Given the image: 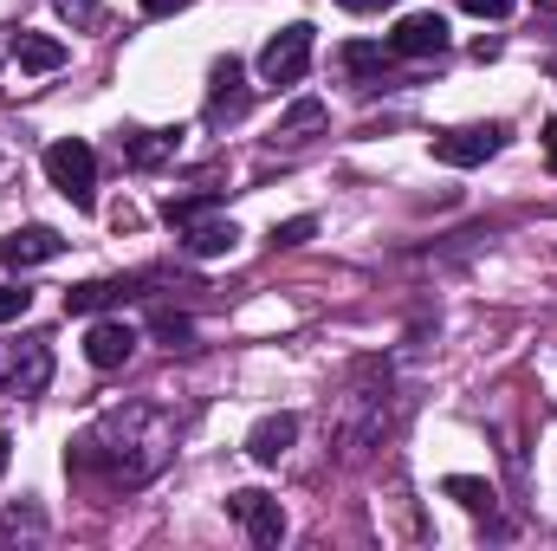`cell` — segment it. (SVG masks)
Returning <instances> with one entry per match:
<instances>
[{"mask_svg": "<svg viewBox=\"0 0 557 551\" xmlns=\"http://www.w3.org/2000/svg\"><path fill=\"white\" fill-rule=\"evenodd\" d=\"M46 175H52V188H59L72 208H91V201H98V156H91L85 137L52 143V149H46Z\"/></svg>", "mask_w": 557, "mask_h": 551, "instance_id": "1", "label": "cell"}, {"mask_svg": "<svg viewBox=\"0 0 557 551\" xmlns=\"http://www.w3.org/2000/svg\"><path fill=\"white\" fill-rule=\"evenodd\" d=\"M46 383H52V351L39 338L0 344V396H39Z\"/></svg>", "mask_w": 557, "mask_h": 551, "instance_id": "2", "label": "cell"}, {"mask_svg": "<svg viewBox=\"0 0 557 551\" xmlns=\"http://www.w3.org/2000/svg\"><path fill=\"white\" fill-rule=\"evenodd\" d=\"M499 143H506L499 124H460V131H441V137H434V156H441L447 169H473V162L499 156Z\"/></svg>", "mask_w": 557, "mask_h": 551, "instance_id": "3", "label": "cell"}, {"mask_svg": "<svg viewBox=\"0 0 557 551\" xmlns=\"http://www.w3.org/2000/svg\"><path fill=\"white\" fill-rule=\"evenodd\" d=\"M305 65H311V26H285V33L267 39V52H260V78H273V85L305 78Z\"/></svg>", "mask_w": 557, "mask_h": 551, "instance_id": "4", "label": "cell"}, {"mask_svg": "<svg viewBox=\"0 0 557 551\" xmlns=\"http://www.w3.org/2000/svg\"><path fill=\"white\" fill-rule=\"evenodd\" d=\"M389 52H396V59H434V52H447V20H441V13H409V20L389 33Z\"/></svg>", "mask_w": 557, "mask_h": 551, "instance_id": "5", "label": "cell"}, {"mask_svg": "<svg viewBox=\"0 0 557 551\" xmlns=\"http://www.w3.org/2000/svg\"><path fill=\"white\" fill-rule=\"evenodd\" d=\"M234 519L247 526V539H253V546H278V539H285V513H278L273 493H260V487L234 493Z\"/></svg>", "mask_w": 557, "mask_h": 551, "instance_id": "6", "label": "cell"}, {"mask_svg": "<svg viewBox=\"0 0 557 551\" xmlns=\"http://www.w3.org/2000/svg\"><path fill=\"white\" fill-rule=\"evenodd\" d=\"M59 254H65V234H59V228H20V234L0 241V260H7V267H46V260H59Z\"/></svg>", "mask_w": 557, "mask_h": 551, "instance_id": "7", "label": "cell"}, {"mask_svg": "<svg viewBox=\"0 0 557 551\" xmlns=\"http://www.w3.org/2000/svg\"><path fill=\"white\" fill-rule=\"evenodd\" d=\"M208 85H214L208 91V124H227V118L247 111V72H240V59H221Z\"/></svg>", "mask_w": 557, "mask_h": 551, "instance_id": "8", "label": "cell"}, {"mask_svg": "<svg viewBox=\"0 0 557 551\" xmlns=\"http://www.w3.org/2000/svg\"><path fill=\"white\" fill-rule=\"evenodd\" d=\"M131 351H137V331H131L124 318H104V325H91V338H85V357H91L98 370L131 364Z\"/></svg>", "mask_w": 557, "mask_h": 551, "instance_id": "9", "label": "cell"}, {"mask_svg": "<svg viewBox=\"0 0 557 551\" xmlns=\"http://www.w3.org/2000/svg\"><path fill=\"white\" fill-rule=\"evenodd\" d=\"M137 292V279H91V285H72L65 292V318H91V311H104V305H117V298H131Z\"/></svg>", "mask_w": 557, "mask_h": 551, "instance_id": "10", "label": "cell"}, {"mask_svg": "<svg viewBox=\"0 0 557 551\" xmlns=\"http://www.w3.org/2000/svg\"><path fill=\"white\" fill-rule=\"evenodd\" d=\"M292 441H298V415H267V421H253V434H247V454H253L260 467H273Z\"/></svg>", "mask_w": 557, "mask_h": 551, "instance_id": "11", "label": "cell"}, {"mask_svg": "<svg viewBox=\"0 0 557 551\" xmlns=\"http://www.w3.org/2000/svg\"><path fill=\"white\" fill-rule=\"evenodd\" d=\"M182 241H188V254L214 260V254H234V247H240V228H234V221H188Z\"/></svg>", "mask_w": 557, "mask_h": 551, "instance_id": "12", "label": "cell"}, {"mask_svg": "<svg viewBox=\"0 0 557 551\" xmlns=\"http://www.w3.org/2000/svg\"><path fill=\"white\" fill-rule=\"evenodd\" d=\"M13 59H20V72H59V65H65V46L46 39V33H20Z\"/></svg>", "mask_w": 557, "mask_h": 551, "instance_id": "13", "label": "cell"}, {"mask_svg": "<svg viewBox=\"0 0 557 551\" xmlns=\"http://www.w3.org/2000/svg\"><path fill=\"white\" fill-rule=\"evenodd\" d=\"M447 500H460L467 513H493V487L473 474H447Z\"/></svg>", "mask_w": 557, "mask_h": 551, "instance_id": "14", "label": "cell"}, {"mask_svg": "<svg viewBox=\"0 0 557 551\" xmlns=\"http://www.w3.org/2000/svg\"><path fill=\"white\" fill-rule=\"evenodd\" d=\"M124 149H131L137 169H149V162H162L175 149V131H137V137H124Z\"/></svg>", "mask_w": 557, "mask_h": 551, "instance_id": "15", "label": "cell"}, {"mask_svg": "<svg viewBox=\"0 0 557 551\" xmlns=\"http://www.w3.org/2000/svg\"><path fill=\"white\" fill-rule=\"evenodd\" d=\"M318 124H324V105H318V98H305V105H292V111L278 118V137H285V143H298V137H311Z\"/></svg>", "mask_w": 557, "mask_h": 551, "instance_id": "16", "label": "cell"}, {"mask_svg": "<svg viewBox=\"0 0 557 551\" xmlns=\"http://www.w3.org/2000/svg\"><path fill=\"white\" fill-rule=\"evenodd\" d=\"M344 65L350 72H383L389 65V46H344Z\"/></svg>", "mask_w": 557, "mask_h": 551, "instance_id": "17", "label": "cell"}, {"mask_svg": "<svg viewBox=\"0 0 557 551\" xmlns=\"http://www.w3.org/2000/svg\"><path fill=\"white\" fill-rule=\"evenodd\" d=\"M149 325H156V338H162V344H169V351H175V344H188V338H195V325H188V318H175V311H156V318H149Z\"/></svg>", "mask_w": 557, "mask_h": 551, "instance_id": "18", "label": "cell"}, {"mask_svg": "<svg viewBox=\"0 0 557 551\" xmlns=\"http://www.w3.org/2000/svg\"><path fill=\"white\" fill-rule=\"evenodd\" d=\"M311 234H318V221H311V215H298V221L273 228V247H298V241H311Z\"/></svg>", "mask_w": 557, "mask_h": 551, "instance_id": "19", "label": "cell"}, {"mask_svg": "<svg viewBox=\"0 0 557 551\" xmlns=\"http://www.w3.org/2000/svg\"><path fill=\"white\" fill-rule=\"evenodd\" d=\"M59 13L72 20V26H98L104 13H98V0H59Z\"/></svg>", "mask_w": 557, "mask_h": 551, "instance_id": "20", "label": "cell"}, {"mask_svg": "<svg viewBox=\"0 0 557 551\" xmlns=\"http://www.w3.org/2000/svg\"><path fill=\"white\" fill-rule=\"evenodd\" d=\"M26 305H33V292H20V285H0V325H7V318H26Z\"/></svg>", "mask_w": 557, "mask_h": 551, "instance_id": "21", "label": "cell"}, {"mask_svg": "<svg viewBox=\"0 0 557 551\" xmlns=\"http://www.w3.org/2000/svg\"><path fill=\"white\" fill-rule=\"evenodd\" d=\"M467 13H480V20H506L512 13V0H460Z\"/></svg>", "mask_w": 557, "mask_h": 551, "instance_id": "22", "label": "cell"}, {"mask_svg": "<svg viewBox=\"0 0 557 551\" xmlns=\"http://www.w3.org/2000/svg\"><path fill=\"white\" fill-rule=\"evenodd\" d=\"M175 7H188V0H143V13H175Z\"/></svg>", "mask_w": 557, "mask_h": 551, "instance_id": "23", "label": "cell"}, {"mask_svg": "<svg viewBox=\"0 0 557 551\" xmlns=\"http://www.w3.org/2000/svg\"><path fill=\"white\" fill-rule=\"evenodd\" d=\"M376 7H389V0H344V13H376Z\"/></svg>", "mask_w": 557, "mask_h": 551, "instance_id": "24", "label": "cell"}, {"mask_svg": "<svg viewBox=\"0 0 557 551\" xmlns=\"http://www.w3.org/2000/svg\"><path fill=\"white\" fill-rule=\"evenodd\" d=\"M545 156H552V169H557V118L545 124Z\"/></svg>", "mask_w": 557, "mask_h": 551, "instance_id": "25", "label": "cell"}, {"mask_svg": "<svg viewBox=\"0 0 557 551\" xmlns=\"http://www.w3.org/2000/svg\"><path fill=\"white\" fill-rule=\"evenodd\" d=\"M0 474H7V434H0Z\"/></svg>", "mask_w": 557, "mask_h": 551, "instance_id": "26", "label": "cell"}]
</instances>
